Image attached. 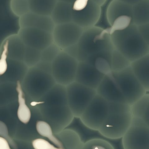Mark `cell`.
<instances>
[{"label": "cell", "instance_id": "cell-18", "mask_svg": "<svg viewBox=\"0 0 149 149\" xmlns=\"http://www.w3.org/2000/svg\"><path fill=\"white\" fill-rule=\"evenodd\" d=\"M27 104L29 106L36 105H67L66 88L65 86L56 83L37 101L31 102Z\"/></svg>", "mask_w": 149, "mask_h": 149}, {"label": "cell", "instance_id": "cell-22", "mask_svg": "<svg viewBox=\"0 0 149 149\" xmlns=\"http://www.w3.org/2000/svg\"><path fill=\"white\" fill-rule=\"evenodd\" d=\"M16 89L17 93V116L21 123L27 125L31 119V112L26 102V97L22 88L21 81L17 82Z\"/></svg>", "mask_w": 149, "mask_h": 149}, {"label": "cell", "instance_id": "cell-32", "mask_svg": "<svg viewBox=\"0 0 149 149\" xmlns=\"http://www.w3.org/2000/svg\"><path fill=\"white\" fill-rule=\"evenodd\" d=\"M10 6L12 13L18 17L30 11L28 0H10Z\"/></svg>", "mask_w": 149, "mask_h": 149}, {"label": "cell", "instance_id": "cell-28", "mask_svg": "<svg viewBox=\"0 0 149 149\" xmlns=\"http://www.w3.org/2000/svg\"><path fill=\"white\" fill-rule=\"evenodd\" d=\"M16 83H0V106H6L17 101Z\"/></svg>", "mask_w": 149, "mask_h": 149}, {"label": "cell", "instance_id": "cell-17", "mask_svg": "<svg viewBox=\"0 0 149 149\" xmlns=\"http://www.w3.org/2000/svg\"><path fill=\"white\" fill-rule=\"evenodd\" d=\"M20 28L31 27L37 28L52 33L55 26L50 16L38 15L29 12L19 17Z\"/></svg>", "mask_w": 149, "mask_h": 149}, {"label": "cell", "instance_id": "cell-1", "mask_svg": "<svg viewBox=\"0 0 149 149\" xmlns=\"http://www.w3.org/2000/svg\"><path fill=\"white\" fill-rule=\"evenodd\" d=\"M77 46L79 62L94 65L97 58H103L110 64L114 48L107 29L95 26L84 30Z\"/></svg>", "mask_w": 149, "mask_h": 149}, {"label": "cell", "instance_id": "cell-14", "mask_svg": "<svg viewBox=\"0 0 149 149\" xmlns=\"http://www.w3.org/2000/svg\"><path fill=\"white\" fill-rule=\"evenodd\" d=\"M17 34L25 46L40 51L53 43L52 33L37 28H19Z\"/></svg>", "mask_w": 149, "mask_h": 149}, {"label": "cell", "instance_id": "cell-27", "mask_svg": "<svg viewBox=\"0 0 149 149\" xmlns=\"http://www.w3.org/2000/svg\"><path fill=\"white\" fill-rule=\"evenodd\" d=\"M30 11L38 15L50 16L57 0H28Z\"/></svg>", "mask_w": 149, "mask_h": 149}, {"label": "cell", "instance_id": "cell-35", "mask_svg": "<svg viewBox=\"0 0 149 149\" xmlns=\"http://www.w3.org/2000/svg\"><path fill=\"white\" fill-rule=\"evenodd\" d=\"M0 76L3 75L8 68V41L5 38L0 47Z\"/></svg>", "mask_w": 149, "mask_h": 149}, {"label": "cell", "instance_id": "cell-7", "mask_svg": "<svg viewBox=\"0 0 149 149\" xmlns=\"http://www.w3.org/2000/svg\"><path fill=\"white\" fill-rule=\"evenodd\" d=\"M66 88L68 106L74 117L79 118L97 94L96 90L76 81Z\"/></svg>", "mask_w": 149, "mask_h": 149}, {"label": "cell", "instance_id": "cell-19", "mask_svg": "<svg viewBox=\"0 0 149 149\" xmlns=\"http://www.w3.org/2000/svg\"><path fill=\"white\" fill-rule=\"evenodd\" d=\"M29 68L22 61L8 58V68L6 72L0 76V83L22 81Z\"/></svg>", "mask_w": 149, "mask_h": 149}, {"label": "cell", "instance_id": "cell-11", "mask_svg": "<svg viewBox=\"0 0 149 149\" xmlns=\"http://www.w3.org/2000/svg\"><path fill=\"white\" fill-rule=\"evenodd\" d=\"M106 18L110 28L107 29L109 34L122 30L133 24L132 5L118 0H112L108 6Z\"/></svg>", "mask_w": 149, "mask_h": 149}, {"label": "cell", "instance_id": "cell-43", "mask_svg": "<svg viewBox=\"0 0 149 149\" xmlns=\"http://www.w3.org/2000/svg\"><path fill=\"white\" fill-rule=\"evenodd\" d=\"M57 1L68 3H72L75 0H57Z\"/></svg>", "mask_w": 149, "mask_h": 149}, {"label": "cell", "instance_id": "cell-29", "mask_svg": "<svg viewBox=\"0 0 149 149\" xmlns=\"http://www.w3.org/2000/svg\"><path fill=\"white\" fill-rule=\"evenodd\" d=\"M36 127L39 134L47 138L56 147L64 148L62 143L57 137L51 127L48 123L44 120H38L36 122Z\"/></svg>", "mask_w": 149, "mask_h": 149}, {"label": "cell", "instance_id": "cell-13", "mask_svg": "<svg viewBox=\"0 0 149 149\" xmlns=\"http://www.w3.org/2000/svg\"><path fill=\"white\" fill-rule=\"evenodd\" d=\"M84 30L73 22L55 25L52 33L53 43L63 50L76 44Z\"/></svg>", "mask_w": 149, "mask_h": 149}, {"label": "cell", "instance_id": "cell-3", "mask_svg": "<svg viewBox=\"0 0 149 149\" xmlns=\"http://www.w3.org/2000/svg\"><path fill=\"white\" fill-rule=\"evenodd\" d=\"M108 113L99 132L112 140L122 138L132 121L130 106L127 103L108 102Z\"/></svg>", "mask_w": 149, "mask_h": 149}, {"label": "cell", "instance_id": "cell-12", "mask_svg": "<svg viewBox=\"0 0 149 149\" xmlns=\"http://www.w3.org/2000/svg\"><path fill=\"white\" fill-rule=\"evenodd\" d=\"M108 111V102L97 94L79 119L89 129L99 131Z\"/></svg>", "mask_w": 149, "mask_h": 149}, {"label": "cell", "instance_id": "cell-16", "mask_svg": "<svg viewBox=\"0 0 149 149\" xmlns=\"http://www.w3.org/2000/svg\"><path fill=\"white\" fill-rule=\"evenodd\" d=\"M96 91L97 94L108 102L127 103L112 76V72L104 76Z\"/></svg>", "mask_w": 149, "mask_h": 149}, {"label": "cell", "instance_id": "cell-15", "mask_svg": "<svg viewBox=\"0 0 149 149\" xmlns=\"http://www.w3.org/2000/svg\"><path fill=\"white\" fill-rule=\"evenodd\" d=\"M104 76L94 65L79 62L75 81L96 90Z\"/></svg>", "mask_w": 149, "mask_h": 149}, {"label": "cell", "instance_id": "cell-37", "mask_svg": "<svg viewBox=\"0 0 149 149\" xmlns=\"http://www.w3.org/2000/svg\"><path fill=\"white\" fill-rule=\"evenodd\" d=\"M0 136L5 139L12 148L18 149L15 142L9 134L8 130L7 125L1 120H0Z\"/></svg>", "mask_w": 149, "mask_h": 149}, {"label": "cell", "instance_id": "cell-24", "mask_svg": "<svg viewBox=\"0 0 149 149\" xmlns=\"http://www.w3.org/2000/svg\"><path fill=\"white\" fill-rule=\"evenodd\" d=\"M6 38L8 41V58L23 62L25 45L17 34H12Z\"/></svg>", "mask_w": 149, "mask_h": 149}, {"label": "cell", "instance_id": "cell-41", "mask_svg": "<svg viewBox=\"0 0 149 149\" xmlns=\"http://www.w3.org/2000/svg\"><path fill=\"white\" fill-rule=\"evenodd\" d=\"M118 1L127 3L129 5H133L143 0H118Z\"/></svg>", "mask_w": 149, "mask_h": 149}, {"label": "cell", "instance_id": "cell-30", "mask_svg": "<svg viewBox=\"0 0 149 149\" xmlns=\"http://www.w3.org/2000/svg\"><path fill=\"white\" fill-rule=\"evenodd\" d=\"M131 62L114 49L111 57L110 65L112 72L122 70L129 67Z\"/></svg>", "mask_w": 149, "mask_h": 149}, {"label": "cell", "instance_id": "cell-23", "mask_svg": "<svg viewBox=\"0 0 149 149\" xmlns=\"http://www.w3.org/2000/svg\"><path fill=\"white\" fill-rule=\"evenodd\" d=\"M56 135L63 144L64 149H82L84 143L75 130L65 129Z\"/></svg>", "mask_w": 149, "mask_h": 149}, {"label": "cell", "instance_id": "cell-34", "mask_svg": "<svg viewBox=\"0 0 149 149\" xmlns=\"http://www.w3.org/2000/svg\"><path fill=\"white\" fill-rule=\"evenodd\" d=\"M82 149H115L107 141L99 138L91 139L84 143Z\"/></svg>", "mask_w": 149, "mask_h": 149}, {"label": "cell", "instance_id": "cell-33", "mask_svg": "<svg viewBox=\"0 0 149 149\" xmlns=\"http://www.w3.org/2000/svg\"><path fill=\"white\" fill-rule=\"evenodd\" d=\"M62 50L53 43L41 51V61L51 63Z\"/></svg>", "mask_w": 149, "mask_h": 149}, {"label": "cell", "instance_id": "cell-2", "mask_svg": "<svg viewBox=\"0 0 149 149\" xmlns=\"http://www.w3.org/2000/svg\"><path fill=\"white\" fill-rule=\"evenodd\" d=\"M110 35L114 49L131 63L149 53V44L143 39L137 26L134 24Z\"/></svg>", "mask_w": 149, "mask_h": 149}, {"label": "cell", "instance_id": "cell-8", "mask_svg": "<svg viewBox=\"0 0 149 149\" xmlns=\"http://www.w3.org/2000/svg\"><path fill=\"white\" fill-rule=\"evenodd\" d=\"M79 61L62 50L51 63V72L56 83L66 86L75 81Z\"/></svg>", "mask_w": 149, "mask_h": 149}, {"label": "cell", "instance_id": "cell-26", "mask_svg": "<svg viewBox=\"0 0 149 149\" xmlns=\"http://www.w3.org/2000/svg\"><path fill=\"white\" fill-rule=\"evenodd\" d=\"M132 116L141 118L149 123V95L147 93L130 105Z\"/></svg>", "mask_w": 149, "mask_h": 149}, {"label": "cell", "instance_id": "cell-40", "mask_svg": "<svg viewBox=\"0 0 149 149\" xmlns=\"http://www.w3.org/2000/svg\"><path fill=\"white\" fill-rule=\"evenodd\" d=\"M0 149H11L8 142L0 136Z\"/></svg>", "mask_w": 149, "mask_h": 149}, {"label": "cell", "instance_id": "cell-36", "mask_svg": "<svg viewBox=\"0 0 149 149\" xmlns=\"http://www.w3.org/2000/svg\"><path fill=\"white\" fill-rule=\"evenodd\" d=\"M94 66L104 75H107L112 72L109 62L103 58H98L94 62Z\"/></svg>", "mask_w": 149, "mask_h": 149}, {"label": "cell", "instance_id": "cell-44", "mask_svg": "<svg viewBox=\"0 0 149 149\" xmlns=\"http://www.w3.org/2000/svg\"><path fill=\"white\" fill-rule=\"evenodd\" d=\"M0 55H1V52H0Z\"/></svg>", "mask_w": 149, "mask_h": 149}, {"label": "cell", "instance_id": "cell-31", "mask_svg": "<svg viewBox=\"0 0 149 149\" xmlns=\"http://www.w3.org/2000/svg\"><path fill=\"white\" fill-rule=\"evenodd\" d=\"M41 60V51L25 46L23 62L29 68L35 66Z\"/></svg>", "mask_w": 149, "mask_h": 149}, {"label": "cell", "instance_id": "cell-21", "mask_svg": "<svg viewBox=\"0 0 149 149\" xmlns=\"http://www.w3.org/2000/svg\"><path fill=\"white\" fill-rule=\"evenodd\" d=\"M50 16L55 25L72 22V3L58 1Z\"/></svg>", "mask_w": 149, "mask_h": 149}, {"label": "cell", "instance_id": "cell-42", "mask_svg": "<svg viewBox=\"0 0 149 149\" xmlns=\"http://www.w3.org/2000/svg\"><path fill=\"white\" fill-rule=\"evenodd\" d=\"M90 1L96 3L100 7H101L105 4V3H106L107 0H90Z\"/></svg>", "mask_w": 149, "mask_h": 149}, {"label": "cell", "instance_id": "cell-20", "mask_svg": "<svg viewBox=\"0 0 149 149\" xmlns=\"http://www.w3.org/2000/svg\"><path fill=\"white\" fill-rule=\"evenodd\" d=\"M130 67L145 90H149V53L131 62Z\"/></svg>", "mask_w": 149, "mask_h": 149}, {"label": "cell", "instance_id": "cell-39", "mask_svg": "<svg viewBox=\"0 0 149 149\" xmlns=\"http://www.w3.org/2000/svg\"><path fill=\"white\" fill-rule=\"evenodd\" d=\"M137 26L139 33L146 42L149 44V23Z\"/></svg>", "mask_w": 149, "mask_h": 149}, {"label": "cell", "instance_id": "cell-5", "mask_svg": "<svg viewBox=\"0 0 149 149\" xmlns=\"http://www.w3.org/2000/svg\"><path fill=\"white\" fill-rule=\"evenodd\" d=\"M112 75L130 106L148 93L135 76L130 66L122 70L112 71Z\"/></svg>", "mask_w": 149, "mask_h": 149}, {"label": "cell", "instance_id": "cell-4", "mask_svg": "<svg viewBox=\"0 0 149 149\" xmlns=\"http://www.w3.org/2000/svg\"><path fill=\"white\" fill-rule=\"evenodd\" d=\"M21 83L27 103L37 101L56 84L51 73L36 66L29 68Z\"/></svg>", "mask_w": 149, "mask_h": 149}, {"label": "cell", "instance_id": "cell-6", "mask_svg": "<svg viewBox=\"0 0 149 149\" xmlns=\"http://www.w3.org/2000/svg\"><path fill=\"white\" fill-rule=\"evenodd\" d=\"M34 106L38 109L42 118L50 125L55 134L66 129L75 118L68 105Z\"/></svg>", "mask_w": 149, "mask_h": 149}, {"label": "cell", "instance_id": "cell-10", "mask_svg": "<svg viewBox=\"0 0 149 149\" xmlns=\"http://www.w3.org/2000/svg\"><path fill=\"white\" fill-rule=\"evenodd\" d=\"M122 138L124 149H149V123L133 117L129 128Z\"/></svg>", "mask_w": 149, "mask_h": 149}, {"label": "cell", "instance_id": "cell-9", "mask_svg": "<svg viewBox=\"0 0 149 149\" xmlns=\"http://www.w3.org/2000/svg\"><path fill=\"white\" fill-rule=\"evenodd\" d=\"M101 8L90 0H75L72 3V22L84 30L96 26Z\"/></svg>", "mask_w": 149, "mask_h": 149}, {"label": "cell", "instance_id": "cell-25", "mask_svg": "<svg viewBox=\"0 0 149 149\" xmlns=\"http://www.w3.org/2000/svg\"><path fill=\"white\" fill-rule=\"evenodd\" d=\"M133 22L136 26L149 23V0H143L132 5Z\"/></svg>", "mask_w": 149, "mask_h": 149}, {"label": "cell", "instance_id": "cell-38", "mask_svg": "<svg viewBox=\"0 0 149 149\" xmlns=\"http://www.w3.org/2000/svg\"><path fill=\"white\" fill-rule=\"evenodd\" d=\"M32 145L34 149H64L58 148L48 141L42 138H38L33 140Z\"/></svg>", "mask_w": 149, "mask_h": 149}]
</instances>
